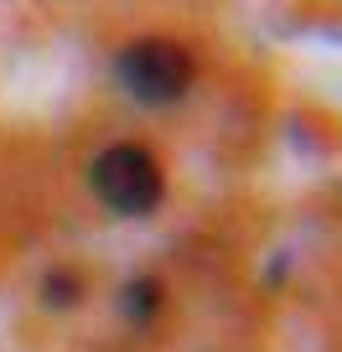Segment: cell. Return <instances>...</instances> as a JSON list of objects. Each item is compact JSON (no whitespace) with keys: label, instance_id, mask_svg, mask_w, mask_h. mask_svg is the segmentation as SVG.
<instances>
[{"label":"cell","instance_id":"1","mask_svg":"<svg viewBox=\"0 0 342 352\" xmlns=\"http://www.w3.org/2000/svg\"><path fill=\"white\" fill-rule=\"evenodd\" d=\"M94 192H99L104 208L125 212V218H140L161 202V166L151 161V151L140 145H109V151L94 161L89 171Z\"/></svg>","mask_w":342,"mask_h":352},{"label":"cell","instance_id":"2","mask_svg":"<svg viewBox=\"0 0 342 352\" xmlns=\"http://www.w3.org/2000/svg\"><path fill=\"white\" fill-rule=\"evenodd\" d=\"M125 94H135L140 104H177L192 88V57L171 42H135L114 63Z\"/></svg>","mask_w":342,"mask_h":352},{"label":"cell","instance_id":"3","mask_svg":"<svg viewBox=\"0 0 342 352\" xmlns=\"http://www.w3.org/2000/svg\"><path fill=\"white\" fill-rule=\"evenodd\" d=\"M161 300H166V290H161V280H151V275L130 280V285L120 290V311L130 321H151L156 311H161Z\"/></svg>","mask_w":342,"mask_h":352},{"label":"cell","instance_id":"4","mask_svg":"<svg viewBox=\"0 0 342 352\" xmlns=\"http://www.w3.org/2000/svg\"><path fill=\"white\" fill-rule=\"evenodd\" d=\"M42 300L52 311H67L73 300H83V280L73 270H52V275H42Z\"/></svg>","mask_w":342,"mask_h":352}]
</instances>
